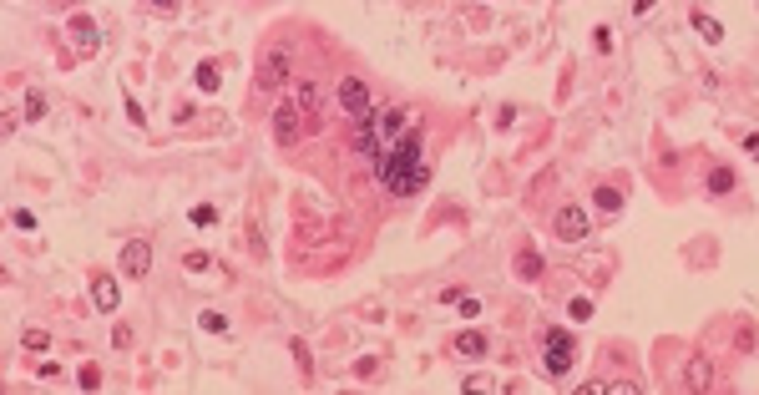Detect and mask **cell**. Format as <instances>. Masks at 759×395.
<instances>
[{
	"instance_id": "obj_13",
	"label": "cell",
	"mask_w": 759,
	"mask_h": 395,
	"mask_svg": "<svg viewBox=\"0 0 759 395\" xmlns=\"http://www.w3.org/2000/svg\"><path fill=\"white\" fill-rule=\"evenodd\" d=\"M709 380H714L709 360H693V365H688V390H709Z\"/></svg>"
},
{
	"instance_id": "obj_18",
	"label": "cell",
	"mask_w": 759,
	"mask_h": 395,
	"mask_svg": "<svg viewBox=\"0 0 759 395\" xmlns=\"http://www.w3.org/2000/svg\"><path fill=\"white\" fill-rule=\"evenodd\" d=\"M734 188V173H729V167H714V173H709V193H729Z\"/></svg>"
},
{
	"instance_id": "obj_24",
	"label": "cell",
	"mask_w": 759,
	"mask_h": 395,
	"mask_svg": "<svg viewBox=\"0 0 759 395\" xmlns=\"http://www.w3.org/2000/svg\"><path fill=\"white\" fill-rule=\"evenodd\" d=\"M81 385L96 390V385H101V370H96V365H81Z\"/></svg>"
},
{
	"instance_id": "obj_11",
	"label": "cell",
	"mask_w": 759,
	"mask_h": 395,
	"mask_svg": "<svg viewBox=\"0 0 759 395\" xmlns=\"http://www.w3.org/2000/svg\"><path fill=\"white\" fill-rule=\"evenodd\" d=\"M693 31H698V36H704L709 46H714V41H724V31H719V21H714V16H704V11H693Z\"/></svg>"
},
{
	"instance_id": "obj_8",
	"label": "cell",
	"mask_w": 759,
	"mask_h": 395,
	"mask_svg": "<svg viewBox=\"0 0 759 395\" xmlns=\"http://www.w3.org/2000/svg\"><path fill=\"white\" fill-rule=\"evenodd\" d=\"M91 299H96V309H116V299H122V289H116V279L111 274H91Z\"/></svg>"
},
{
	"instance_id": "obj_6",
	"label": "cell",
	"mask_w": 759,
	"mask_h": 395,
	"mask_svg": "<svg viewBox=\"0 0 759 395\" xmlns=\"http://www.w3.org/2000/svg\"><path fill=\"white\" fill-rule=\"evenodd\" d=\"M273 137H278L283 147L299 142V101H283V106L273 111Z\"/></svg>"
},
{
	"instance_id": "obj_25",
	"label": "cell",
	"mask_w": 759,
	"mask_h": 395,
	"mask_svg": "<svg viewBox=\"0 0 759 395\" xmlns=\"http://www.w3.org/2000/svg\"><path fill=\"white\" fill-rule=\"evenodd\" d=\"M11 223H16V229H36V213H26V208H16V213H11Z\"/></svg>"
},
{
	"instance_id": "obj_12",
	"label": "cell",
	"mask_w": 759,
	"mask_h": 395,
	"mask_svg": "<svg viewBox=\"0 0 759 395\" xmlns=\"http://www.w3.org/2000/svg\"><path fill=\"white\" fill-rule=\"evenodd\" d=\"M400 127H405V111H400V106H390V111H380V142H390V137H395Z\"/></svg>"
},
{
	"instance_id": "obj_5",
	"label": "cell",
	"mask_w": 759,
	"mask_h": 395,
	"mask_svg": "<svg viewBox=\"0 0 759 395\" xmlns=\"http://www.w3.org/2000/svg\"><path fill=\"white\" fill-rule=\"evenodd\" d=\"M147 269H152V244H147V239H132V244L122 249V274H127V279H147Z\"/></svg>"
},
{
	"instance_id": "obj_19",
	"label": "cell",
	"mask_w": 759,
	"mask_h": 395,
	"mask_svg": "<svg viewBox=\"0 0 759 395\" xmlns=\"http://www.w3.org/2000/svg\"><path fill=\"white\" fill-rule=\"evenodd\" d=\"M41 117H46V96L31 91V96H26V122H41Z\"/></svg>"
},
{
	"instance_id": "obj_1",
	"label": "cell",
	"mask_w": 759,
	"mask_h": 395,
	"mask_svg": "<svg viewBox=\"0 0 759 395\" xmlns=\"http://www.w3.org/2000/svg\"><path fill=\"white\" fill-rule=\"evenodd\" d=\"M421 152H426V137L411 127L395 147H385V157L375 162V173H380V188L385 193H395V198H411L421 183H426V162H421Z\"/></svg>"
},
{
	"instance_id": "obj_7",
	"label": "cell",
	"mask_w": 759,
	"mask_h": 395,
	"mask_svg": "<svg viewBox=\"0 0 759 395\" xmlns=\"http://www.w3.org/2000/svg\"><path fill=\"white\" fill-rule=\"evenodd\" d=\"M288 81V46H278L268 61H263V71H258V86L263 91H273V86H283Z\"/></svg>"
},
{
	"instance_id": "obj_16",
	"label": "cell",
	"mask_w": 759,
	"mask_h": 395,
	"mask_svg": "<svg viewBox=\"0 0 759 395\" xmlns=\"http://www.w3.org/2000/svg\"><path fill=\"white\" fill-rule=\"evenodd\" d=\"M299 106H304V111H319V86H314L309 76H299Z\"/></svg>"
},
{
	"instance_id": "obj_27",
	"label": "cell",
	"mask_w": 759,
	"mask_h": 395,
	"mask_svg": "<svg viewBox=\"0 0 759 395\" xmlns=\"http://www.w3.org/2000/svg\"><path fill=\"white\" fill-rule=\"evenodd\" d=\"M593 36H598V51H613V31H608V26H598Z\"/></svg>"
},
{
	"instance_id": "obj_21",
	"label": "cell",
	"mask_w": 759,
	"mask_h": 395,
	"mask_svg": "<svg viewBox=\"0 0 759 395\" xmlns=\"http://www.w3.org/2000/svg\"><path fill=\"white\" fill-rule=\"evenodd\" d=\"M193 223H198V229H208V223H218V208H213V203H198V208H193Z\"/></svg>"
},
{
	"instance_id": "obj_20",
	"label": "cell",
	"mask_w": 759,
	"mask_h": 395,
	"mask_svg": "<svg viewBox=\"0 0 759 395\" xmlns=\"http://www.w3.org/2000/svg\"><path fill=\"white\" fill-rule=\"evenodd\" d=\"M203 329H208V334H228V319H223L218 309H203Z\"/></svg>"
},
{
	"instance_id": "obj_9",
	"label": "cell",
	"mask_w": 759,
	"mask_h": 395,
	"mask_svg": "<svg viewBox=\"0 0 759 395\" xmlns=\"http://www.w3.org/2000/svg\"><path fill=\"white\" fill-rule=\"evenodd\" d=\"M456 350H461L466 360H481V355L491 350V340H486V334H481V329H466V334H461V340H456Z\"/></svg>"
},
{
	"instance_id": "obj_15",
	"label": "cell",
	"mask_w": 759,
	"mask_h": 395,
	"mask_svg": "<svg viewBox=\"0 0 759 395\" xmlns=\"http://www.w3.org/2000/svg\"><path fill=\"white\" fill-rule=\"evenodd\" d=\"M516 274H521V279H537V274H542V259H537L532 249H521V254H516Z\"/></svg>"
},
{
	"instance_id": "obj_22",
	"label": "cell",
	"mask_w": 759,
	"mask_h": 395,
	"mask_svg": "<svg viewBox=\"0 0 759 395\" xmlns=\"http://www.w3.org/2000/svg\"><path fill=\"white\" fill-rule=\"evenodd\" d=\"M26 345H31V350H46L51 334H46V329H26Z\"/></svg>"
},
{
	"instance_id": "obj_17",
	"label": "cell",
	"mask_w": 759,
	"mask_h": 395,
	"mask_svg": "<svg viewBox=\"0 0 759 395\" xmlns=\"http://www.w3.org/2000/svg\"><path fill=\"white\" fill-rule=\"evenodd\" d=\"M593 198H598V208H603V213H618V208H623V193H618V188H598Z\"/></svg>"
},
{
	"instance_id": "obj_23",
	"label": "cell",
	"mask_w": 759,
	"mask_h": 395,
	"mask_svg": "<svg viewBox=\"0 0 759 395\" xmlns=\"http://www.w3.org/2000/svg\"><path fill=\"white\" fill-rule=\"evenodd\" d=\"M111 340H116V350H127V345H132V324H116Z\"/></svg>"
},
{
	"instance_id": "obj_3",
	"label": "cell",
	"mask_w": 759,
	"mask_h": 395,
	"mask_svg": "<svg viewBox=\"0 0 759 395\" xmlns=\"http://www.w3.org/2000/svg\"><path fill=\"white\" fill-rule=\"evenodd\" d=\"M588 234H593V213L582 208V203H567V208L557 213V239H562V244H582Z\"/></svg>"
},
{
	"instance_id": "obj_26",
	"label": "cell",
	"mask_w": 759,
	"mask_h": 395,
	"mask_svg": "<svg viewBox=\"0 0 759 395\" xmlns=\"http://www.w3.org/2000/svg\"><path fill=\"white\" fill-rule=\"evenodd\" d=\"M36 375H41V380H56V375H61V365H56V360H41Z\"/></svg>"
},
{
	"instance_id": "obj_10",
	"label": "cell",
	"mask_w": 759,
	"mask_h": 395,
	"mask_svg": "<svg viewBox=\"0 0 759 395\" xmlns=\"http://www.w3.org/2000/svg\"><path fill=\"white\" fill-rule=\"evenodd\" d=\"M71 36H76V51H96V26H91V16H71Z\"/></svg>"
},
{
	"instance_id": "obj_2",
	"label": "cell",
	"mask_w": 759,
	"mask_h": 395,
	"mask_svg": "<svg viewBox=\"0 0 759 395\" xmlns=\"http://www.w3.org/2000/svg\"><path fill=\"white\" fill-rule=\"evenodd\" d=\"M542 345H547V375H567V370H572V360H577L572 334H567V329H557V324H547V329H542Z\"/></svg>"
},
{
	"instance_id": "obj_4",
	"label": "cell",
	"mask_w": 759,
	"mask_h": 395,
	"mask_svg": "<svg viewBox=\"0 0 759 395\" xmlns=\"http://www.w3.org/2000/svg\"><path fill=\"white\" fill-rule=\"evenodd\" d=\"M339 106L349 111V122H355V117H365V111H375L370 86H365L360 76H344V81H339Z\"/></svg>"
},
{
	"instance_id": "obj_14",
	"label": "cell",
	"mask_w": 759,
	"mask_h": 395,
	"mask_svg": "<svg viewBox=\"0 0 759 395\" xmlns=\"http://www.w3.org/2000/svg\"><path fill=\"white\" fill-rule=\"evenodd\" d=\"M218 61H198V91H218Z\"/></svg>"
}]
</instances>
